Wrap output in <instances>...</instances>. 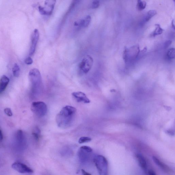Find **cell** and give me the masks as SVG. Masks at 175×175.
Wrapping results in <instances>:
<instances>
[{"mask_svg":"<svg viewBox=\"0 0 175 175\" xmlns=\"http://www.w3.org/2000/svg\"><path fill=\"white\" fill-rule=\"evenodd\" d=\"M149 175H156V174L153 171L150 170L149 172Z\"/></svg>","mask_w":175,"mask_h":175,"instance_id":"30","label":"cell"},{"mask_svg":"<svg viewBox=\"0 0 175 175\" xmlns=\"http://www.w3.org/2000/svg\"><path fill=\"white\" fill-rule=\"evenodd\" d=\"M29 78L33 93L37 96L41 95L43 91V84L42 77L39 70L36 68L31 70L29 72Z\"/></svg>","mask_w":175,"mask_h":175,"instance_id":"2","label":"cell"},{"mask_svg":"<svg viewBox=\"0 0 175 175\" xmlns=\"http://www.w3.org/2000/svg\"><path fill=\"white\" fill-rule=\"evenodd\" d=\"M72 95L78 102L89 103L90 101L85 94L82 92H75L72 93Z\"/></svg>","mask_w":175,"mask_h":175,"instance_id":"10","label":"cell"},{"mask_svg":"<svg viewBox=\"0 0 175 175\" xmlns=\"http://www.w3.org/2000/svg\"><path fill=\"white\" fill-rule=\"evenodd\" d=\"M90 153L80 149L78 151V155L80 161L82 163H85L89 159Z\"/></svg>","mask_w":175,"mask_h":175,"instance_id":"11","label":"cell"},{"mask_svg":"<svg viewBox=\"0 0 175 175\" xmlns=\"http://www.w3.org/2000/svg\"><path fill=\"white\" fill-rule=\"evenodd\" d=\"M25 62L27 65H31L33 63V60L32 58L29 57L26 58L25 60Z\"/></svg>","mask_w":175,"mask_h":175,"instance_id":"27","label":"cell"},{"mask_svg":"<svg viewBox=\"0 0 175 175\" xmlns=\"http://www.w3.org/2000/svg\"><path fill=\"white\" fill-rule=\"evenodd\" d=\"M155 29L154 32L151 33V36L155 37L157 35H161L163 33L164 30L162 29L159 24H155Z\"/></svg>","mask_w":175,"mask_h":175,"instance_id":"14","label":"cell"},{"mask_svg":"<svg viewBox=\"0 0 175 175\" xmlns=\"http://www.w3.org/2000/svg\"><path fill=\"white\" fill-rule=\"evenodd\" d=\"M167 57L169 59H172L175 58V49L174 48H171L169 50L166 54Z\"/></svg>","mask_w":175,"mask_h":175,"instance_id":"19","label":"cell"},{"mask_svg":"<svg viewBox=\"0 0 175 175\" xmlns=\"http://www.w3.org/2000/svg\"><path fill=\"white\" fill-rule=\"evenodd\" d=\"M140 52V49L139 45L133 46L130 48H127V64L129 62L134 61L138 58Z\"/></svg>","mask_w":175,"mask_h":175,"instance_id":"6","label":"cell"},{"mask_svg":"<svg viewBox=\"0 0 175 175\" xmlns=\"http://www.w3.org/2000/svg\"><path fill=\"white\" fill-rule=\"evenodd\" d=\"M55 3V1H46L45 7L39 6L38 7L39 12L42 15H51L53 11Z\"/></svg>","mask_w":175,"mask_h":175,"instance_id":"7","label":"cell"},{"mask_svg":"<svg viewBox=\"0 0 175 175\" xmlns=\"http://www.w3.org/2000/svg\"><path fill=\"white\" fill-rule=\"evenodd\" d=\"M92 140L90 137H83L79 139L78 143L80 144L84 143L90 142Z\"/></svg>","mask_w":175,"mask_h":175,"instance_id":"21","label":"cell"},{"mask_svg":"<svg viewBox=\"0 0 175 175\" xmlns=\"http://www.w3.org/2000/svg\"><path fill=\"white\" fill-rule=\"evenodd\" d=\"M96 166L100 175H108V162L105 157L102 155H97L94 159Z\"/></svg>","mask_w":175,"mask_h":175,"instance_id":"3","label":"cell"},{"mask_svg":"<svg viewBox=\"0 0 175 175\" xmlns=\"http://www.w3.org/2000/svg\"><path fill=\"white\" fill-rule=\"evenodd\" d=\"M157 14V11L155 10H150L147 12L145 16L144 21L147 22L150 20L151 18Z\"/></svg>","mask_w":175,"mask_h":175,"instance_id":"15","label":"cell"},{"mask_svg":"<svg viewBox=\"0 0 175 175\" xmlns=\"http://www.w3.org/2000/svg\"><path fill=\"white\" fill-rule=\"evenodd\" d=\"M100 6V2L98 1H94L92 2V8L93 9H96L99 7Z\"/></svg>","mask_w":175,"mask_h":175,"instance_id":"25","label":"cell"},{"mask_svg":"<svg viewBox=\"0 0 175 175\" xmlns=\"http://www.w3.org/2000/svg\"><path fill=\"white\" fill-rule=\"evenodd\" d=\"M41 131L40 129L37 127H35L33 130L32 135L34 138L37 141H38L40 138Z\"/></svg>","mask_w":175,"mask_h":175,"instance_id":"16","label":"cell"},{"mask_svg":"<svg viewBox=\"0 0 175 175\" xmlns=\"http://www.w3.org/2000/svg\"><path fill=\"white\" fill-rule=\"evenodd\" d=\"M3 133L1 130L0 129V142H1L3 140Z\"/></svg>","mask_w":175,"mask_h":175,"instance_id":"28","label":"cell"},{"mask_svg":"<svg viewBox=\"0 0 175 175\" xmlns=\"http://www.w3.org/2000/svg\"><path fill=\"white\" fill-rule=\"evenodd\" d=\"M83 20V26L87 27L88 26L91 21V17L90 16H87Z\"/></svg>","mask_w":175,"mask_h":175,"instance_id":"20","label":"cell"},{"mask_svg":"<svg viewBox=\"0 0 175 175\" xmlns=\"http://www.w3.org/2000/svg\"><path fill=\"white\" fill-rule=\"evenodd\" d=\"M80 149L84 150L89 153H90L92 151V149L90 147L86 146H83L81 147Z\"/></svg>","mask_w":175,"mask_h":175,"instance_id":"23","label":"cell"},{"mask_svg":"<svg viewBox=\"0 0 175 175\" xmlns=\"http://www.w3.org/2000/svg\"><path fill=\"white\" fill-rule=\"evenodd\" d=\"M76 115V108L69 105L64 107L56 117L58 127L62 129L70 127L74 124Z\"/></svg>","mask_w":175,"mask_h":175,"instance_id":"1","label":"cell"},{"mask_svg":"<svg viewBox=\"0 0 175 175\" xmlns=\"http://www.w3.org/2000/svg\"><path fill=\"white\" fill-rule=\"evenodd\" d=\"M147 6V2L145 1L139 0L137 1V8L139 11H142L145 9Z\"/></svg>","mask_w":175,"mask_h":175,"instance_id":"17","label":"cell"},{"mask_svg":"<svg viewBox=\"0 0 175 175\" xmlns=\"http://www.w3.org/2000/svg\"><path fill=\"white\" fill-rule=\"evenodd\" d=\"M93 63V60L90 56L87 55L83 59L79 64V68L81 71L87 74L91 69Z\"/></svg>","mask_w":175,"mask_h":175,"instance_id":"5","label":"cell"},{"mask_svg":"<svg viewBox=\"0 0 175 175\" xmlns=\"http://www.w3.org/2000/svg\"><path fill=\"white\" fill-rule=\"evenodd\" d=\"M82 172L83 175H92L88 173V172L85 171V170L83 169L82 170Z\"/></svg>","mask_w":175,"mask_h":175,"instance_id":"29","label":"cell"},{"mask_svg":"<svg viewBox=\"0 0 175 175\" xmlns=\"http://www.w3.org/2000/svg\"><path fill=\"white\" fill-rule=\"evenodd\" d=\"M4 112L6 114H7L8 116L9 117H11L12 116V112L11 111V109H10V108H6V109L4 110Z\"/></svg>","mask_w":175,"mask_h":175,"instance_id":"24","label":"cell"},{"mask_svg":"<svg viewBox=\"0 0 175 175\" xmlns=\"http://www.w3.org/2000/svg\"><path fill=\"white\" fill-rule=\"evenodd\" d=\"M152 159L154 162L157 166H160V167L162 168H165L164 164L157 158L155 157V156H153Z\"/></svg>","mask_w":175,"mask_h":175,"instance_id":"22","label":"cell"},{"mask_svg":"<svg viewBox=\"0 0 175 175\" xmlns=\"http://www.w3.org/2000/svg\"><path fill=\"white\" fill-rule=\"evenodd\" d=\"M12 168L21 174L32 173L33 171L28 166L20 162H16L12 164Z\"/></svg>","mask_w":175,"mask_h":175,"instance_id":"8","label":"cell"},{"mask_svg":"<svg viewBox=\"0 0 175 175\" xmlns=\"http://www.w3.org/2000/svg\"><path fill=\"white\" fill-rule=\"evenodd\" d=\"M173 22L174 23L172 24V26L174 27V20H173Z\"/></svg>","mask_w":175,"mask_h":175,"instance_id":"31","label":"cell"},{"mask_svg":"<svg viewBox=\"0 0 175 175\" xmlns=\"http://www.w3.org/2000/svg\"><path fill=\"white\" fill-rule=\"evenodd\" d=\"M9 82V79L7 76H2L0 80V94L5 90Z\"/></svg>","mask_w":175,"mask_h":175,"instance_id":"12","label":"cell"},{"mask_svg":"<svg viewBox=\"0 0 175 175\" xmlns=\"http://www.w3.org/2000/svg\"><path fill=\"white\" fill-rule=\"evenodd\" d=\"M20 68L19 66L17 64H15L12 68V72L14 75L18 78L19 76Z\"/></svg>","mask_w":175,"mask_h":175,"instance_id":"18","label":"cell"},{"mask_svg":"<svg viewBox=\"0 0 175 175\" xmlns=\"http://www.w3.org/2000/svg\"><path fill=\"white\" fill-rule=\"evenodd\" d=\"M39 37V32L38 30L35 29L33 32L32 38V43L31 46L30 55H32L35 53L37 43Z\"/></svg>","mask_w":175,"mask_h":175,"instance_id":"9","label":"cell"},{"mask_svg":"<svg viewBox=\"0 0 175 175\" xmlns=\"http://www.w3.org/2000/svg\"><path fill=\"white\" fill-rule=\"evenodd\" d=\"M172 41L171 40L166 41L164 43V49H167L169 46L171 44Z\"/></svg>","mask_w":175,"mask_h":175,"instance_id":"26","label":"cell"},{"mask_svg":"<svg viewBox=\"0 0 175 175\" xmlns=\"http://www.w3.org/2000/svg\"><path fill=\"white\" fill-rule=\"evenodd\" d=\"M31 109L35 115L38 117L46 115L48 111L47 106L43 102H34L32 104Z\"/></svg>","mask_w":175,"mask_h":175,"instance_id":"4","label":"cell"},{"mask_svg":"<svg viewBox=\"0 0 175 175\" xmlns=\"http://www.w3.org/2000/svg\"><path fill=\"white\" fill-rule=\"evenodd\" d=\"M136 156L139 166L143 170H146L147 167L146 160L143 156L140 154H137Z\"/></svg>","mask_w":175,"mask_h":175,"instance_id":"13","label":"cell"}]
</instances>
